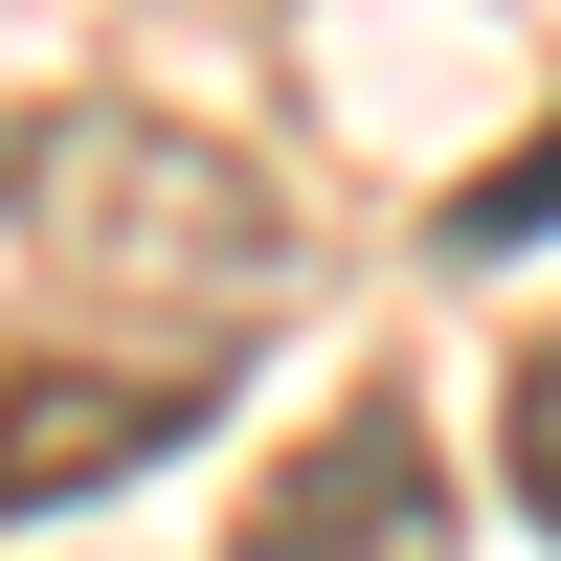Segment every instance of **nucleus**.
<instances>
[{
  "label": "nucleus",
  "mask_w": 561,
  "mask_h": 561,
  "mask_svg": "<svg viewBox=\"0 0 561 561\" xmlns=\"http://www.w3.org/2000/svg\"><path fill=\"white\" fill-rule=\"evenodd\" d=\"M0 203H23L45 270H113V293H180V314H270L293 293V203L225 135H180V113H45V135H0Z\"/></svg>",
  "instance_id": "obj_1"
},
{
  "label": "nucleus",
  "mask_w": 561,
  "mask_h": 561,
  "mask_svg": "<svg viewBox=\"0 0 561 561\" xmlns=\"http://www.w3.org/2000/svg\"><path fill=\"white\" fill-rule=\"evenodd\" d=\"M225 561H449V449L404 427L382 382L314 404V427L270 449V494L225 517Z\"/></svg>",
  "instance_id": "obj_2"
},
{
  "label": "nucleus",
  "mask_w": 561,
  "mask_h": 561,
  "mask_svg": "<svg viewBox=\"0 0 561 561\" xmlns=\"http://www.w3.org/2000/svg\"><path fill=\"white\" fill-rule=\"evenodd\" d=\"M203 427V359H0V517H68V494L158 472V449Z\"/></svg>",
  "instance_id": "obj_3"
},
{
  "label": "nucleus",
  "mask_w": 561,
  "mask_h": 561,
  "mask_svg": "<svg viewBox=\"0 0 561 561\" xmlns=\"http://www.w3.org/2000/svg\"><path fill=\"white\" fill-rule=\"evenodd\" d=\"M539 225H561V113L517 135V158H494L472 180V203H449V248H539Z\"/></svg>",
  "instance_id": "obj_4"
},
{
  "label": "nucleus",
  "mask_w": 561,
  "mask_h": 561,
  "mask_svg": "<svg viewBox=\"0 0 561 561\" xmlns=\"http://www.w3.org/2000/svg\"><path fill=\"white\" fill-rule=\"evenodd\" d=\"M494 449H517V517L561 539V337L517 359V382H494Z\"/></svg>",
  "instance_id": "obj_5"
}]
</instances>
